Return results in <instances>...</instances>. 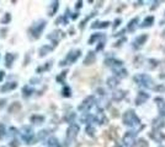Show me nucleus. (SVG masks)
<instances>
[{
	"label": "nucleus",
	"mask_w": 165,
	"mask_h": 147,
	"mask_svg": "<svg viewBox=\"0 0 165 147\" xmlns=\"http://www.w3.org/2000/svg\"><path fill=\"white\" fill-rule=\"evenodd\" d=\"M122 120H123L124 125L129 126V127H134V126L141 124V120H139L138 115L132 109H128V110L124 112L123 115H122Z\"/></svg>",
	"instance_id": "obj_1"
},
{
	"label": "nucleus",
	"mask_w": 165,
	"mask_h": 147,
	"mask_svg": "<svg viewBox=\"0 0 165 147\" xmlns=\"http://www.w3.org/2000/svg\"><path fill=\"white\" fill-rule=\"evenodd\" d=\"M133 81L138 86H142V87H145V88H152L154 87V81L153 79L147 75V74H137L133 76Z\"/></svg>",
	"instance_id": "obj_2"
},
{
	"label": "nucleus",
	"mask_w": 165,
	"mask_h": 147,
	"mask_svg": "<svg viewBox=\"0 0 165 147\" xmlns=\"http://www.w3.org/2000/svg\"><path fill=\"white\" fill-rule=\"evenodd\" d=\"M46 25H47L46 20H40V21L35 22V23L30 27V30H28L30 36H31L33 39L40 38V36H41V33L43 32V30L46 28Z\"/></svg>",
	"instance_id": "obj_3"
},
{
	"label": "nucleus",
	"mask_w": 165,
	"mask_h": 147,
	"mask_svg": "<svg viewBox=\"0 0 165 147\" xmlns=\"http://www.w3.org/2000/svg\"><path fill=\"white\" fill-rule=\"evenodd\" d=\"M20 135H21V139H22L26 144H33L35 134H33V130H32L31 126H28V125L22 126L20 130Z\"/></svg>",
	"instance_id": "obj_4"
},
{
	"label": "nucleus",
	"mask_w": 165,
	"mask_h": 147,
	"mask_svg": "<svg viewBox=\"0 0 165 147\" xmlns=\"http://www.w3.org/2000/svg\"><path fill=\"white\" fill-rule=\"evenodd\" d=\"M80 54H82V50L80 49H74V50H70L69 53H68V55H67V58L62 60L59 65L61 66H65V65H70V64L75 63L78 59H79V57H80Z\"/></svg>",
	"instance_id": "obj_5"
},
{
	"label": "nucleus",
	"mask_w": 165,
	"mask_h": 147,
	"mask_svg": "<svg viewBox=\"0 0 165 147\" xmlns=\"http://www.w3.org/2000/svg\"><path fill=\"white\" fill-rule=\"evenodd\" d=\"M79 131H80V127L78 124H70L69 127H68V130H67V140L68 141H73V140H75L77 139V136H78V134H79Z\"/></svg>",
	"instance_id": "obj_6"
},
{
	"label": "nucleus",
	"mask_w": 165,
	"mask_h": 147,
	"mask_svg": "<svg viewBox=\"0 0 165 147\" xmlns=\"http://www.w3.org/2000/svg\"><path fill=\"white\" fill-rule=\"evenodd\" d=\"M137 134H138V130H129V131H127L123 136L124 145H126V146L132 147V145H133L134 141H136V136H137Z\"/></svg>",
	"instance_id": "obj_7"
},
{
	"label": "nucleus",
	"mask_w": 165,
	"mask_h": 147,
	"mask_svg": "<svg viewBox=\"0 0 165 147\" xmlns=\"http://www.w3.org/2000/svg\"><path fill=\"white\" fill-rule=\"evenodd\" d=\"M94 104H95V98H94L92 96H89V97H86V98L82 101V104L78 107V110L84 112V113H85V112H89L90 108Z\"/></svg>",
	"instance_id": "obj_8"
},
{
	"label": "nucleus",
	"mask_w": 165,
	"mask_h": 147,
	"mask_svg": "<svg viewBox=\"0 0 165 147\" xmlns=\"http://www.w3.org/2000/svg\"><path fill=\"white\" fill-rule=\"evenodd\" d=\"M105 65L111 67L112 70H117V69H121L123 66V62H121V60H118L116 58H107L105 60Z\"/></svg>",
	"instance_id": "obj_9"
},
{
	"label": "nucleus",
	"mask_w": 165,
	"mask_h": 147,
	"mask_svg": "<svg viewBox=\"0 0 165 147\" xmlns=\"http://www.w3.org/2000/svg\"><path fill=\"white\" fill-rule=\"evenodd\" d=\"M147 39H148V34H142V36H138L133 42H132V47H133V49H136V50H138L139 48H142L143 45L145 44L147 42Z\"/></svg>",
	"instance_id": "obj_10"
},
{
	"label": "nucleus",
	"mask_w": 165,
	"mask_h": 147,
	"mask_svg": "<svg viewBox=\"0 0 165 147\" xmlns=\"http://www.w3.org/2000/svg\"><path fill=\"white\" fill-rule=\"evenodd\" d=\"M64 37V33H63L61 30H57V31H53L52 33H49L48 36H47V38L48 39H51V41H53V43H54V45L58 43V41L61 39V38H63Z\"/></svg>",
	"instance_id": "obj_11"
},
{
	"label": "nucleus",
	"mask_w": 165,
	"mask_h": 147,
	"mask_svg": "<svg viewBox=\"0 0 165 147\" xmlns=\"http://www.w3.org/2000/svg\"><path fill=\"white\" fill-rule=\"evenodd\" d=\"M148 98H149V94L144 92V91H141V92H138V94H137V98H136V104L137 105H141L145 103L147 101H148Z\"/></svg>",
	"instance_id": "obj_12"
},
{
	"label": "nucleus",
	"mask_w": 165,
	"mask_h": 147,
	"mask_svg": "<svg viewBox=\"0 0 165 147\" xmlns=\"http://www.w3.org/2000/svg\"><path fill=\"white\" fill-rule=\"evenodd\" d=\"M16 87H18L16 82H8V84H4L0 87V92L1 93H6V92H10V91H14Z\"/></svg>",
	"instance_id": "obj_13"
},
{
	"label": "nucleus",
	"mask_w": 165,
	"mask_h": 147,
	"mask_svg": "<svg viewBox=\"0 0 165 147\" xmlns=\"http://www.w3.org/2000/svg\"><path fill=\"white\" fill-rule=\"evenodd\" d=\"M149 136H150V137H152V140H154L155 142H162V141L165 139L164 134H162L159 130H154L153 132H150V134H149Z\"/></svg>",
	"instance_id": "obj_14"
},
{
	"label": "nucleus",
	"mask_w": 165,
	"mask_h": 147,
	"mask_svg": "<svg viewBox=\"0 0 165 147\" xmlns=\"http://www.w3.org/2000/svg\"><path fill=\"white\" fill-rule=\"evenodd\" d=\"M105 34L103 33H94L90 38H89V41H88V43L89 44H94V43H96L98 41H102V42H105Z\"/></svg>",
	"instance_id": "obj_15"
},
{
	"label": "nucleus",
	"mask_w": 165,
	"mask_h": 147,
	"mask_svg": "<svg viewBox=\"0 0 165 147\" xmlns=\"http://www.w3.org/2000/svg\"><path fill=\"white\" fill-rule=\"evenodd\" d=\"M152 125L154 127V130H159V131H160V130L165 126V120L162 117H160V118H157V119L153 120V124H152Z\"/></svg>",
	"instance_id": "obj_16"
},
{
	"label": "nucleus",
	"mask_w": 165,
	"mask_h": 147,
	"mask_svg": "<svg viewBox=\"0 0 165 147\" xmlns=\"http://www.w3.org/2000/svg\"><path fill=\"white\" fill-rule=\"evenodd\" d=\"M154 102H157V104H158L160 115H165V99L164 98H162V97H157V98L154 99Z\"/></svg>",
	"instance_id": "obj_17"
},
{
	"label": "nucleus",
	"mask_w": 165,
	"mask_h": 147,
	"mask_svg": "<svg viewBox=\"0 0 165 147\" xmlns=\"http://www.w3.org/2000/svg\"><path fill=\"white\" fill-rule=\"evenodd\" d=\"M95 60H96V54L94 52H89L84 59V65H91L92 63H95Z\"/></svg>",
	"instance_id": "obj_18"
},
{
	"label": "nucleus",
	"mask_w": 165,
	"mask_h": 147,
	"mask_svg": "<svg viewBox=\"0 0 165 147\" xmlns=\"http://www.w3.org/2000/svg\"><path fill=\"white\" fill-rule=\"evenodd\" d=\"M53 50V47H51V45H42L41 48L38 49V55L43 58V57H46L47 54H49Z\"/></svg>",
	"instance_id": "obj_19"
},
{
	"label": "nucleus",
	"mask_w": 165,
	"mask_h": 147,
	"mask_svg": "<svg viewBox=\"0 0 165 147\" xmlns=\"http://www.w3.org/2000/svg\"><path fill=\"white\" fill-rule=\"evenodd\" d=\"M113 72H115V77H117L118 80L120 79H124V77H127L128 76V71L126 70V69H117V70H112Z\"/></svg>",
	"instance_id": "obj_20"
},
{
	"label": "nucleus",
	"mask_w": 165,
	"mask_h": 147,
	"mask_svg": "<svg viewBox=\"0 0 165 147\" xmlns=\"http://www.w3.org/2000/svg\"><path fill=\"white\" fill-rule=\"evenodd\" d=\"M126 94H127L126 91H115V92H112L111 97H112L113 101H121V99H123L126 97Z\"/></svg>",
	"instance_id": "obj_21"
},
{
	"label": "nucleus",
	"mask_w": 165,
	"mask_h": 147,
	"mask_svg": "<svg viewBox=\"0 0 165 147\" xmlns=\"http://www.w3.org/2000/svg\"><path fill=\"white\" fill-rule=\"evenodd\" d=\"M110 26V22L108 21H95L94 23H91V28L92 30H96V28H107Z\"/></svg>",
	"instance_id": "obj_22"
},
{
	"label": "nucleus",
	"mask_w": 165,
	"mask_h": 147,
	"mask_svg": "<svg viewBox=\"0 0 165 147\" xmlns=\"http://www.w3.org/2000/svg\"><path fill=\"white\" fill-rule=\"evenodd\" d=\"M153 23H154V16H147L144 20H143V22L139 25V27L147 28V27H150Z\"/></svg>",
	"instance_id": "obj_23"
},
{
	"label": "nucleus",
	"mask_w": 165,
	"mask_h": 147,
	"mask_svg": "<svg viewBox=\"0 0 165 147\" xmlns=\"http://www.w3.org/2000/svg\"><path fill=\"white\" fill-rule=\"evenodd\" d=\"M138 21H139V19H138V17L132 19L131 21L128 22V25H127V30H128V31H131V32H134V31H136V28H137Z\"/></svg>",
	"instance_id": "obj_24"
},
{
	"label": "nucleus",
	"mask_w": 165,
	"mask_h": 147,
	"mask_svg": "<svg viewBox=\"0 0 165 147\" xmlns=\"http://www.w3.org/2000/svg\"><path fill=\"white\" fill-rule=\"evenodd\" d=\"M31 123L35 124V125H40V124H43L44 123V117L43 115H32L30 118Z\"/></svg>",
	"instance_id": "obj_25"
},
{
	"label": "nucleus",
	"mask_w": 165,
	"mask_h": 147,
	"mask_svg": "<svg viewBox=\"0 0 165 147\" xmlns=\"http://www.w3.org/2000/svg\"><path fill=\"white\" fill-rule=\"evenodd\" d=\"M46 146L47 147H61V144H59V141H58V139H57V137L52 136V137H49V139L47 140Z\"/></svg>",
	"instance_id": "obj_26"
},
{
	"label": "nucleus",
	"mask_w": 165,
	"mask_h": 147,
	"mask_svg": "<svg viewBox=\"0 0 165 147\" xmlns=\"http://www.w3.org/2000/svg\"><path fill=\"white\" fill-rule=\"evenodd\" d=\"M58 7H59V1H52V4L49 5V11H48V15L49 16H53L56 12H57V10H58Z\"/></svg>",
	"instance_id": "obj_27"
},
{
	"label": "nucleus",
	"mask_w": 165,
	"mask_h": 147,
	"mask_svg": "<svg viewBox=\"0 0 165 147\" xmlns=\"http://www.w3.org/2000/svg\"><path fill=\"white\" fill-rule=\"evenodd\" d=\"M118 85H120V80H118L117 77L111 76V77L107 79V86H108L110 88H115V87H117Z\"/></svg>",
	"instance_id": "obj_28"
},
{
	"label": "nucleus",
	"mask_w": 165,
	"mask_h": 147,
	"mask_svg": "<svg viewBox=\"0 0 165 147\" xmlns=\"http://www.w3.org/2000/svg\"><path fill=\"white\" fill-rule=\"evenodd\" d=\"M14 60H15V54H11V53L6 54V57H5V66L6 67H11Z\"/></svg>",
	"instance_id": "obj_29"
},
{
	"label": "nucleus",
	"mask_w": 165,
	"mask_h": 147,
	"mask_svg": "<svg viewBox=\"0 0 165 147\" xmlns=\"http://www.w3.org/2000/svg\"><path fill=\"white\" fill-rule=\"evenodd\" d=\"M82 122L90 125V123L98 122V118H96V117H94V115H91V114H88V115H84V117H82Z\"/></svg>",
	"instance_id": "obj_30"
},
{
	"label": "nucleus",
	"mask_w": 165,
	"mask_h": 147,
	"mask_svg": "<svg viewBox=\"0 0 165 147\" xmlns=\"http://www.w3.org/2000/svg\"><path fill=\"white\" fill-rule=\"evenodd\" d=\"M32 93H33V88H32V87H30L28 85L22 87V96H23V97H26V98H27V97L32 96Z\"/></svg>",
	"instance_id": "obj_31"
},
{
	"label": "nucleus",
	"mask_w": 165,
	"mask_h": 147,
	"mask_svg": "<svg viewBox=\"0 0 165 147\" xmlns=\"http://www.w3.org/2000/svg\"><path fill=\"white\" fill-rule=\"evenodd\" d=\"M132 147H149V144L144 139H138L137 141H134V144L132 145Z\"/></svg>",
	"instance_id": "obj_32"
},
{
	"label": "nucleus",
	"mask_w": 165,
	"mask_h": 147,
	"mask_svg": "<svg viewBox=\"0 0 165 147\" xmlns=\"http://www.w3.org/2000/svg\"><path fill=\"white\" fill-rule=\"evenodd\" d=\"M21 109V104L19 102H14V103H11L10 107H9V113H16V112H19Z\"/></svg>",
	"instance_id": "obj_33"
},
{
	"label": "nucleus",
	"mask_w": 165,
	"mask_h": 147,
	"mask_svg": "<svg viewBox=\"0 0 165 147\" xmlns=\"http://www.w3.org/2000/svg\"><path fill=\"white\" fill-rule=\"evenodd\" d=\"M62 96L63 97H70L72 96V90H70V87H68V86H64L62 90Z\"/></svg>",
	"instance_id": "obj_34"
},
{
	"label": "nucleus",
	"mask_w": 165,
	"mask_h": 147,
	"mask_svg": "<svg viewBox=\"0 0 165 147\" xmlns=\"http://www.w3.org/2000/svg\"><path fill=\"white\" fill-rule=\"evenodd\" d=\"M67 74H68V71H67V70H64L63 72H61V75H58V76H57V82H59V84H64V80H65Z\"/></svg>",
	"instance_id": "obj_35"
},
{
	"label": "nucleus",
	"mask_w": 165,
	"mask_h": 147,
	"mask_svg": "<svg viewBox=\"0 0 165 147\" xmlns=\"http://www.w3.org/2000/svg\"><path fill=\"white\" fill-rule=\"evenodd\" d=\"M10 21H11V15L9 14V12H6L5 15H4V17L0 20V22L2 23V25H6V23H10Z\"/></svg>",
	"instance_id": "obj_36"
},
{
	"label": "nucleus",
	"mask_w": 165,
	"mask_h": 147,
	"mask_svg": "<svg viewBox=\"0 0 165 147\" xmlns=\"http://www.w3.org/2000/svg\"><path fill=\"white\" fill-rule=\"evenodd\" d=\"M85 131H86V134H88L89 136H94V135H95V127H92L91 125L86 126Z\"/></svg>",
	"instance_id": "obj_37"
},
{
	"label": "nucleus",
	"mask_w": 165,
	"mask_h": 147,
	"mask_svg": "<svg viewBox=\"0 0 165 147\" xmlns=\"http://www.w3.org/2000/svg\"><path fill=\"white\" fill-rule=\"evenodd\" d=\"M64 119H65V122H68V123H73V120L75 119V113H70V114H68Z\"/></svg>",
	"instance_id": "obj_38"
},
{
	"label": "nucleus",
	"mask_w": 165,
	"mask_h": 147,
	"mask_svg": "<svg viewBox=\"0 0 165 147\" xmlns=\"http://www.w3.org/2000/svg\"><path fill=\"white\" fill-rule=\"evenodd\" d=\"M6 135V130H5V125L2 123H0V140L4 139V136Z\"/></svg>",
	"instance_id": "obj_39"
},
{
	"label": "nucleus",
	"mask_w": 165,
	"mask_h": 147,
	"mask_svg": "<svg viewBox=\"0 0 165 147\" xmlns=\"http://www.w3.org/2000/svg\"><path fill=\"white\" fill-rule=\"evenodd\" d=\"M95 15H96V12H92V14H90V15H89V16H88V17H86L84 21H82V23H80V28H84V27H85V23L89 21V20H90L92 16H95Z\"/></svg>",
	"instance_id": "obj_40"
},
{
	"label": "nucleus",
	"mask_w": 165,
	"mask_h": 147,
	"mask_svg": "<svg viewBox=\"0 0 165 147\" xmlns=\"http://www.w3.org/2000/svg\"><path fill=\"white\" fill-rule=\"evenodd\" d=\"M158 63H159L158 60H154V59H150V60H149V64H150V65H149V67H152V69H155V67L158 66Z\"/></svg>",
	"instance_id": "obj_41"
},
{
	"label": "nucleus",
	"mask_w": 165,
	"mask_h": 147,
	"mask_svg": "<svg viewBox=\"0 0 165 147\" xmlns=\"http://www.w3.org/2000/svg\"><path fill=\"white\" fill-rule=\"evenodd\" d=\"M47 135H48V131H47V130H42V131H40V134H38V139L42 140V139H44Z\"/></svg>",
	"instance_id": "obj_42"
},
{
	"label": "nucleus",
	"mask_w": 165,
	"mask_h": 147,
	"mask_svg": "<svg viewBox=\"0 0 165 147\" xmlns=\"http://www.w3.org/2000/svg\"><path fill=\"white\" fill-rule=\"evenodd\" d=\"M154 90H155V91H158V92H165V86L164 85L155 86V87H154Z\"/></svg>",
	"instance_id": "obj_43"
},
{
	"label": "nucleus",
	"mask_w": 165,
	"mask_h": 147,
	"mask_svg": "<svg viewBox=\"0 0 165 147\" xmlns=\"http://www.w3.org/2000/svg\"><path fill=\"white\" fill-rule=\"evenodd\" d=\"M19 145H20V142H19L18 140H12V141L10 142V146L11 147H19Z\"/></svg>",
	"instance_id": "obj_44"
},
{
	"label": "nucleus",
	"mask_w": 165,
	"mask_h": 147,
	"mask_svg": "<svg viewBox=\"0 0 165 147\" xmlns=\"http://www.w3.org/2000/svg\"><path fill=\"white\" fill-rule=\"evenodd\" d=\"M120 23H121V20H120V19H116L115 22H113V26H112V27H113V28H117V27L120 26Z\"/></svg>",
	"instance_id": "obj_45"
},
{
	"label": "nucleus",
	"mask_w": 165,
	"mask_h": 147,
	"mask_svg": "<svg viewBox=\"0 0 165 147\" xmlns=\"http://www.w3.org/2000/svg\"><path fill=\"white\" fill-rule=\"evenodd\" d=\"M9 132L12 135V136H15L16 134H18V130L15 129V127H10V130H9Z\"/></svg>",
	"instance_id": "obj_46"
},
{
	"label": "nucleus",
	"mask_w": 165,
	"mask_h": 147,
	"mask_svg": "<svg viewBox=\"0 0 165 147\" xmlns=\"http://www.w3.org/2000/svg\"><path fill=\"white\" fill-rule=\"evenodd\" d=\"M103 47H105V42H100V45H98V48H96V50L98 52H100V50H102Z\"/></svg>",
	"instance_id": "obj_47"
},
{
	"label": "nucleus",
	"mask_w": 165,
	"mask_h": 147,
	"mask_svg": "<svg viewBox=\"0 0 165 147\" xmlns=\"http://www.w3.org/2000/svg\"><path fill=\"white\" fill-rule=\"evenodd\" d=\"M123 42H126V37H123L122 39H120L118 42H116V44H115V47H120V45H121V44H122V43H123Z\"/></svg>",
	"instance_id": "obj_48"
},
{
	"label": "nucleus",
	"mask_w": 165,
	"mask_h": 147,
	"mask_svg": "<svg viewBox=\"0 0 165 147\" xmlns=\"http://www.w3.org/2000/svg\"><path fill=\"white\" fill-rule=\"evenodd\" d=\"M4 77H5V72L2 70H0V82L4 80Z\"/></svg>",
	"instance_id": "obj_49"
},
{
	"label": "nucleus",
	"mask_w": 165,
	"mask_h": 147,
	"mask_svg": "<svg viewBox=\"0 0 165 147\" xmlns=\"http://www.w3.org/2000/svg\"><path fill=\"white\" fill-rule=\"evenodd\" d=\"M158 4H160V1H154V6H152V7H150V10H154V9L158 6Z\"/></svg>",
	"instance_id": "obj_50"
},
{
	"label": "nucleus",
	"mask_w": 165,
	"mask_h": 147,
	"mask_svg": "<svg viewBox=\"0 0 165 147\" xmlns=\"http://www.w3.org/2000/svg\"><path fill=\"white\" fill-rule=\"evenodd\" d=\"M82 6V1H78V2H77V5H75V7H77V9H80Z\"/></svg>",
	"instance_id": "obj_51"
},
{
	"label": "nucleus",
	"mask_w": 165,
	"mask_h": 147,
	"mask_svg": "<svg viewBox=\"0 0 165 147\" xmlns=\"http://www.w3.org/2000/svg\"><path fill=\"white\" fill-rule=\"evenodd\" d=\"M6 103V99H0V108H2Z\"/></svg>",
	"instance_id": "obj_52"
},
{
	"label": "nucleus",
	"mask_w": 165,
	"mask_h": 147,
	"mask_svg": "<svg viewBox=\"0 0 165 147\" xmlns=\"http://www.w3.org/2000/svg\"><path fill=\"white\" fill-rule=\"evenodd\" d=\"M78 15H79L78 12H75V14H73V15H72V19H73V20H77V19H78Z\"/></svg>",
	"instance_id": "obj_53"
},
{
	"label": "nucleus",
	"mask_w": 165,
	"mask_h": 147,
	"mask_svg": "<svg viewBox=\"0 0 165 147\" xmlns=\"http://www.w3.org/2000/svg\"><path fill=\"white\" fill-rule=\"evenodd\" d=\"M98 92H99V94H101V96H103V94H105V91H103V90H101V88H99V90H98Z\"/></svg>",
	"instance_id": "obj_54"
},
{
	"label": "nucleus",
	"mask_w": 165,
	"mask_h": 147,
	"mask_svg": "<svg viewBox=\"0 0 165 147\" xmlns=\"http://www.w3.org/2000/svg\"><path fill=\"white\" fill-rule=\"evenodd\" d=\"M123 33H124V30H122L121 32H118V33H117V34H115V36H122Z\"/></svg>",
	"instance_id": "obj_55"
},
{
	"label": "nucleus",
	"mask_w": 165,
	"mask_h": 147,
	"mask_svg": "<svg viewBox=\"0 0 165 147\" xmlns=\"http://www.w3.org/2000/svg\"><path fill=\"white\" fill-rule=\"evenodd\" d=\"M38 81H40L38 79H32V80H31V82H38Z\"/></svg>",
	"instance_id": "obj_56"
},
{
	"label": "nucleus",
	"mask_w": 165,
	"mask_h": 147,
	"mask_svg": "<svg viewBox=\"0 0 165 147\" xmlns=\"http://www.w3.org/2000/svg\"><path fill=\"white\" fill-rule=\"evenodd\" d=\"M163 37H164V38H165V31H164V32H163Z\"/></svg>",
	"instance_id": "obj_57"
},
{
	"label": "nucleus",
	"mask_w": 165,
	"mask_h": 147,
	"mask_svg": "<svg viewBox=\"0 0 165 147\" xmlns=\"http://www.w3.org/2000/svg\"><path fill=\"white\" fill-rule=\"evenodd\" d=\"M117 147H121V146H117Z\"/></svg>",
	"instance_id": "obj_58"
},
{
	"label": "nucleus",
	"mask_w": 165,
	"mask_h": 147,
	"mask_svg": "<svg viewBox=\"0 0 165 147\" xmlns=\"http://www.w3.org/2000/svg\"><path fill=\"white\" fill-rule=\"evenodd\" d=\"M2 147H5V146H2Z\"/></svg>",
	"instance_id": "obj_59"
}]
</instances>
